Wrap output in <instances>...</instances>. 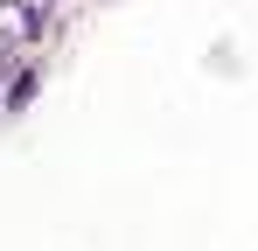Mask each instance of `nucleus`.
I'll return each mask as SVG.
<instances>
[{"instance_id":"f257e3e1","label":"nucleus","mask_w":258,"mask_h":251,"mask_svg":"<svg viewBox=\"0 0 258 251\" xmlns=\"http://www.w3.org/2000/svg\"><path fill=\"white\" fill-rule=\"evenodd\" d=\"M35 84H42V70H35V63H21V70H7V91H0V105H7V112H21V105L35 98Z\"/></svg>"}]
</instances>
